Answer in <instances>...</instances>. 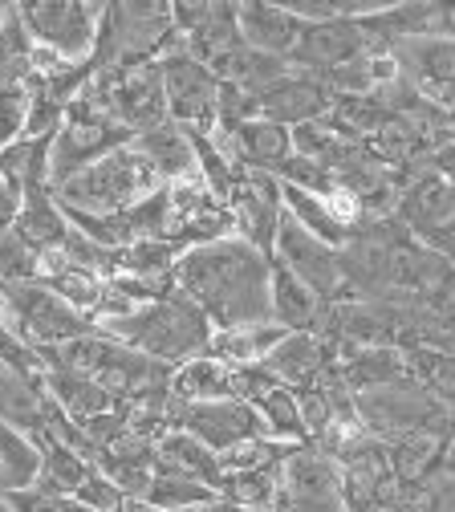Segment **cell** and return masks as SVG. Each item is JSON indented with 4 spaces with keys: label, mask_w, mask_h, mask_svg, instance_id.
Masks as SVG:
<instances>
[{
    "label": "cell",
    "mask_w": 455,
    "mask_h": 512,
    "mask_svg": "<svg viewBox=\"0 0 455 512\" xmlns=\"http://www.w3.org/2000/svg\"><path fill=\"white\" fill-rule=\"evenodd\" d=\"M175 293L200 309L212 330H240L269 322V252L244 244L240 236H224L200 248L179 252L171 269Z\"/></svg>",
    "instance_id": "6da1fadb"
},
{
    "label": "cell",
    "mask_w": 455,
    "mask_h": 512,
    "mask_svg": "<svg viewBox=\"0 0 455 512\" xmlns=\"http://www.w3.org/2000/svg\"><path fill=\"white\" fill-rule=\"evenodd\" d=\"M98 330L110 334L114 342H122L126 350L159 362V366H183L191 358L208 354L212 334H216L208 317L179 293H167L151 305H139L126 317H110V322H102Z\"/></svg>",
    "instance_id": "7a4b0ae2"
},
{
    "label": "cell",
    "mask_w": 455,
    "mask_h": 512,
    "mask_svg": "<svg viewBox=\"0 0 455 512\" xmlns=\"http://www.w3.org/2000/svg\"><path fill=\"white\" fill-rule=\"evenodd\" d=\"M167 187L147 159L135 147H118L106 159H98L94 167L78 171L74 179H65L61 187H53V200L65 212H82V216H118L130 204L147 200L151 191Z\"/></svg>",
    "instance_id": "3957f363"
},
{
    "label": "cell",
    "mask_w": 455,
    "mask_h": 512,
    "mask_svg": "<svg viewBox=\"0 0 455 512\" xmlns=\"http://www.w3.org/2000/svg\"><path fill=\"white\" fill-rule=\"evenodd\" d=\"M159 78L167 98V122L183 126L187 135H212V126L220 122V78L204 61H195L183 41L159 53Z\"/></svg>",
    "instance_id": "277c9868"
},
{
    "label": "cell",
    "mask_w": 455,
    "mask_h": 512,
    "mask_svg": "<svg viewBox=\"0 0 455 512\" xmlns=\"http://www.w3.org/2000/svg\"><path fill=\"white\" fill-rule=\"evenodd\" d=\"M17 17L37 49H49L53 57L70 61V66L94 61L102 5H82V0H33V5H17Z\"/></svg>",
    "instance_id": "5b68a950"
},
{
    "label": "cell",
    "mask_w": 455,
    "mask_h": 512,
    "mask_svg": "<svg viewBox=\"0 0 455 512\" xmlns=\"http://www.w3.org/2000/svg\"><path fill=\"white\" fill-rule=\"evenodd\" d=\"M90 86L98 90L106 114L122 126V131L135 139L151 126L167 122V98H163V78H159V57L151 61H130L118 70H102L90 78Z\"/></svg>",
    "instance_id": "8992f818"
},
{
    "label": "cell",
    "mask_w": 455,
    "mask_h": 512,
    "mask_svg": "<svg viewBox=\"0 0 455 512\" xmlns=\"http://www.w3.org/2000/svg\"><path fill=\"white\" fill-rule=\"evenodd\" d=\"M269 261L281 265L285 273H293L305 289H313L325 305L338 301L350 281H346V265H342V252L330 248L325 240H317L313 232H305L289 212L277 228V240H273V252H269Z\"/></svg>",
    "instance_id": "52a82bcc"
},
{
    "label": "cell",
    "mask_w": 455,
    "mask_h": 512,
    "mask_svg": "<svg viewBox=\"0 0 455 512\" xmlns=\"http://www.w3.org/2000/svg\"><path fill=\"white\" fill-rule=\"evenodd\" d=\"M395 208H399L403 228L415 240H423L431 252H439L451 261L455 256V179L427 167L423 175H415L403 187Z\"/></svg>",
    "instance_id": "ba28073f"
},
{
    "label": "cell",
    "mask_w": 455,
    "mask_h": 512,
    "mask_svg": "<svg viewBox=\"0 0 455 512\" xmlns=\"http://www.w3.org/2000/svg\"><path fill=\"white\" fill-rule=\"evenodd\" d=\"M228 216H232V236H240L244 244L273 252L277 228L285 220V191L281 179L269 171H240V183L228 200Z\"/></svg>",
    "instance_id": "9c48e42d"
},
{
    "label": "cell",
    "mask_w": 455,
    "mask_h": 512,
    "mask_svg": "<svg viewBox=\"0 0 455 512\" xmlns=\"http://www.w3.org/2000/svg\"><path fill=\"white\" fill-rule=\"evenodd\" d=\"M171 431H187L195 435L204 447H212V452H228L232 443L240 439H256L265 435V423H260V415L240 403V399H220V403H195V407H183L171 399Z\"/></svg>",
    "instance_id": "30bf717a"
},
{
    "label": "cell",
    "mask_w": 455,
    "mask_h": 512,
    "mask_svg": "<svg viewBox=\"0 0 455 512\" xmlns=\"http://www.w3.org/2000/svg\"><path fill=\"white\" fill-rule=\"evenodd\" d=\"M325 110H330V90H325L321 78L301 74V70H293L285 82H277L273 90L256 98V118H269L285 126V131H297L305 122L325 118Z\"/></svg>",
    "instance_id": "8fae6325"
},
{
    "label": "cell",
    "mask_w": 455,
    "mask_h": 512,
    "mask_svg": "<svg viewBox=\"0 0 455 512\" xmlns=\"http://www.w3.org/2000/svg\"><path fill=\"white\" fill-rule=\"evenodd\" d=\"M159 456H155V472H175V476H187L195 484H204L208 492L224 496L228 488V472L220 464V452H212V447H204L195 435L187 431H163L155 439Z\"/></svg>",
    "instance_id": "7c38bea8"
},
{
    "label": "cell",
    "mask_w": 455,
    "mask_h": 512,
    "mask_svg": "<svg viewBox=\"0 0 455 512\" xmlns=\"http://www.w3.org/2000/svg\"><path fill=\"white\" fill-rule=\"evenodd\" d=\"M325 362H330V346H325V338H317V334H285L260 366H265L281 387L309 391L325 378Z\"/></svg>",
    "instance_id": "4fadbf2b"
},
{
    "label": "cell",
    "mask_w": 455,
    "mask_h": 512,
    "mask_svg": "<svg viewBox=\"0 0 455 512\" xmlns=\"http://www.w3.org/2000/svg\"><path fill=\"white\" fill-rule=\"evenodd\" d=\"M358 415L378 431H423L431 423L435 407L419 391H411L407 382H395V387H378V391L358 395Z\"/></svg>",
    "instance_id": "5bb4252c"
},
{
    "label": "cell",
    "mask_w": 455,
    "mask_h": 512,
    "mask_svg": "<svg viewBox=\"0 0 455 512\" xmlns=\"http://www.w3.org/2000/svg\"><path fill=\"white\" fill-rule=\"evenodd\" d=\"M236 29H240V41H244L248 49L289 57L305 25H301L285 5H265V0H248V5L236 9Z\"/></svg>",
    "instance_id": "9a60e30c"
},
{
    "label": "cell",
    "mask_w": 455,
    "mask_h": 512,
    "mask_svg": "<svg viewBox=\"0 0 455 512\" xmlns=\"http://www.w3.org/2000/svg\"><path fill=\"white\" fill-rule=\"evenodd\" d=\"M130 147L147 159V167L163 183H183L191 175H200V171H195V143H191V135L183 131V126H175V122L151 126V131L130 139Z\"/></svg>",
    "instance_id": "2e32d148"
},
{
    "label": "cell",
    "mask_w": 455,
    "mask_h": 512,
    "mask_svg": "<svg viewBox=\"0 0 455 512\" xmlns=\"http://www.w3.org/2000/svg\"><path fill=\"white\" fill-rule=\"evenodd\" d=\"M212 74H216L224 86H232V90H240V94H248V98L256 102L265 90H273L277 82H285V78L293 74V61H289V57H277V53H260V49L240 45V49H232L224 61H216Z\"/></svg>",
    "instance_id": "e0dca14e"
},
{
    "label": "cell",
    "mask_w": 455,
    "mask_h": 512,
    "mask_svg": "<svg viewBox=\"0 0 455 512\" xmlns=\"http://www.w3.org/2000/svg\"><path fill=\"white\" fill-rule=\"evenodd\" d=\"M325 301L305 289L293 273H285L281 265H273V281H269V322L281 326L285 334H313L325 322Z\"/></svg>",
    "instance_id": "ac0fdd59"
},
{
    "label": "cell",
    "mask_w": 455,
    "mask_h": 512,
    "mask_svg": "<svg viewBox=\"0 0 455 512\" xmlns=\"http://www.w3.org/2000/svg\"><path fill=\"white\" fill-rule=\"evenodd\" d=\"M342 382L350 391L366 395L378 387H395V382H407V358L395 346H354L342 350V366H338Z\"/></svg>",
    "instance_id": "d6986e66"
},
{
    "label": "cell",
    "mask_w": 455,
    "mask_h": 512,
    "mask_svg": "<svg viewBox=\"0 0 455 512\" xmlns=\"http://www.w3.org/2000/svg\"><path fill=\"white\" fill-rule=\"evenodd\" d=\"M171 399L183 403V407L232 399V366H224L212 354H200V358L175 366V374H171Z\"/></svg>",
    "instance_id": "ffe728a7"
},
{
    "label": "cell",
    "mask_w": 455,
    "mask_h": 512,
    "mask_svg": "<svg viewBox=\"0 0 455 512\" xmlns=\"http://www.w3.org/2000/svg\"><path fill=\"white\" fill-rule=\"evenodd\" d=\"M41 443V476H37V492L45 496H70L82 488V480L90 476V460L82 452H74L70 443H61L53 435H37Z\"/></svg>",
    "instance_id": "44dd1931"
},
{
    "label": "cell",
    "mask_w": 455,
    "mask_h": 512,
    "mask_svg": "<svg viewBox=\"0 0 455 512\" xmlns=\"http://www.w3.org/2000/svg\"><path fill=\"white\" fill-rule=\"evenodd\" d=\"M41 476V443L9 423H0V492H29Z\"/></svg>",
    "instance_id": "7402d4cb"
},
{
    "label": "cell",
    "mask_w": 455,
    "mask_h": 512,
    "mask_svg": "<svg viewBox=\"0 0 455 512\" xmlns=\"http://www.w3.org/2000/svg\"><path fill=\"white\" fill-rule=\"evenodd\" d=\"M281 338H285V330L273 326V322L240 326V330H216L208 354L220 358V362L232 366V370H236V366H260V362L273 354V346H277Z\"/></svg>",
    "instance_id": "603a6c76"
},
{
    "label": "cell",
    "mask_w": 455,
    "mask_h": 512,
    "mask_svg": "<svg viewBox=\"0 0 455 512\" xmlns=\"http://www.w3.org/2000/svg\"><path fill=\"white\" fill-rule=\"evenodd\" d=\"M29 248L37 252H49L57 248L65 236H70V220L57 208L53 191H33V196L21 200V216H17V228H13Z\"/></svg>",
    "instance_id": "cb8c5ba5"
},
{
    "label": "cell",
    "mask_w": 455,
    "mask_h": 512,
    "mask_svg": "<svg viewBox=\"0 0 455 512\" xmlns=\"http://www.w3.org/2000/svg\"><path fill=\"white\" fill-rule=\"evenodd\" d=\"M252 411L260 415V423H265V435L277 439V443L301 447V443L309 439V431H305V415H301V399H297V391H289V387L269 391Z\"/></svg>",
    "instance_id": "d4e9b609"
},
{
    "label": "cell",
    "mask_w": 455,
    "mask_h": 512,
    "mask_svg": "<svg viewBox=\"0 0 455 512\" xmlns=\"http://www.w3.org/2000/svg\"><path fill=\"white\" fill-rule=\"evenodd\" d=\"M289 452H293L289 443H277L269 435H256V439H240V443L228 447V452H220V464H224L228 476H244V472H260V468L285 464Z\"/></svg>",
    "instance_id": "484cf974"
},
{
    "label": "cell",
    "mask_w": 455,
    "mask_h": 512,
    "mask_svg": "<svg viewBox=\"0 0 455 512\" xmlns=\"http://www.w3.org/2000/svg\"><path fill=\"white\" fill-rule=\"evenodd\" d=\"M216 500V492H208L204 484H195L187 476H175V472H155L151 480V492H147V504L159 508V512H183V508H200Z\"/></svg>",
    "instance_id": "4316f807"
},
{
    "label": "cell",
    "mask_w": 455,
    "mask_h": 512,
    "mask_svg": "<svg viewBox=\"0 0 455 512\" xmlns=\"http://www.w3.org/2000/svg\"><path fill=\"white\" fill-rule=\"evenodd\" d=\"M403 358H407V370H419V378H427L443 399H455V354L427 350V346H407Z\"/></svg>",
    "instance_id": "83f0119b"
},
{
    "label": "cell",
    "mask_w": 455,
    "mask_h": 512,
    "mask_svg": "<svg viewBox=\"0 0 455 512\" xmlns=\"http://www.w3.org/2000/svg\"><path fill=\"white\" fill-rule=\"evenodd\" d=\"M37 248H29L17 232H0V277L13 285L37 281Z\"/></svg>",
    "instance_id": "f1b7e54d"
},
{
    "label": "cell",
    "mask_w": 455,
    "mask_h": 512,
    "mask_svg": "<svg viewBox=\"0 0 455 512\" xmlns=\"http://www.w3.org/2000/svg\"><path fill=\"white\" fill-rule=\"evenodd\" d=\"M74 500L86 508V512H114L126 496L118 492V484L106 476V472H98V468H90V476L82 480V488L74 492Z\"/></svg>",
    "instance_id": "f546056e"
},
{
    "label": "cell",
    "mask_w": 455,
    "mask_h": 512,
    "mask_svg": "<svg viewBox=\"0 0 455 512\" xmlns=\"http://www.w3.org/2000/svg\"><path fill=\"white\" fill-rule=\"evenodd\" d=\"M435 452H439L435 435H403L399 447L390 452V460H395V472H403V476H419V472L431 464Z\"/></svg>",
    "instance_id": "4dcf8cb0"
},
{
    "label": "cell",
    "mask_w": 455,
    "mask_h": 512,
    "mask_svg": "<svg viewBox=\"0 0 455 512\" xmlns=\"http://www.w3.org/2000/svg\"><path fill=\"white\" fill-rule=\"evenodd\" d=\"M17 216H21V196L0 179V232H13L17 228Z\"/></svg>",
    "instance_id": "1f68e13d"
},
{
    "label": "cell",
    "mask_w": 455,
    "mask_h": 512,
    "mask_svg": "<svg viewBox=\"0 0 455 512\" xmlns=\"http://www.w3.org/2000/svg\"><path fill=\"white\" fill-rule=\"evenodd\" d=\"M195 512H236V504L232 500H224V496H216V500H208V504H200Z\"/></svg>",
    "instance_id": "d6a6232c"
},
{
    "label": "cell",
    "mask_w": 455,
    "mask_h": 512,
    "mask_svg": "<svg viewBox=\"0 0 455 512\" xmlns=\"http://www.w3.org/2000/svg\"><path fill=\"white\" fill-rule=\"evenodd\" d=\"M9 17H13V5H0V25H5Z\"/></svg>",
    "instance_id": "836d02e7"
},
{
    "label": "cell",
    "mask_w": 455,
    "mask_h": 512,
    "mask_svg": "<svg viewBox=\"0 0 455 512\" xmlns=\"http://www.w3.org/2000/svg\"><path fill=\"white\" fill-rule=\"evenodd\" d=\"M236 512H256V508H236Z\"/></svg>",
    "instance_id": "e575fe53"
}]
</instances>
